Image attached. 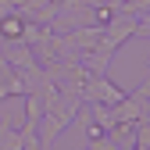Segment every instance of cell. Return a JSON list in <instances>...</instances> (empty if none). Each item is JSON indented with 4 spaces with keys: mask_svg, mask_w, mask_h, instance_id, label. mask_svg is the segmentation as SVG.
<instances>
[{
    "mask_svg": "<svg viewBox=\"0 0 150 150\" xmlns=\"http://www.w3.org/2000/svg\"><path fill=\"white\" fill-rule=\"evenodd\" d=\"M4 32L7 36H18V32H22V22H18V18H7V22H4Z\"/></svg>",
    "mask_w": 150,
    "mask_h": 150,
    "instance_id": "obj_1",
    "label": "cell"
}]
</instances>
